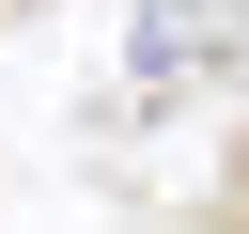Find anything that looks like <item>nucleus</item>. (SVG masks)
<instances>
[{"instance_id":"nucleus-1","label":"nucleus","mask_w":249,"mask_h":234,"mask_svg":"<svg viewBox=\"0 0 249 234\" xmlns=\"http://www.w3.org/2000/svg\"><path fill=\"white\" fill-rule=\"evenodd\" d=\"M233 47H249V0H140V47H124V62H140V94H187V78H218Z\"/></svg>"}]
</instances>
